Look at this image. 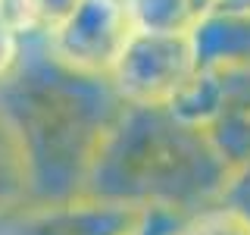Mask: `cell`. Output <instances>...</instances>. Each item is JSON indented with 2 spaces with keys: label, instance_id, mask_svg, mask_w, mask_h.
Listing matches in <instances>:
<instances>
[{
  "label": "cell",
  "instance_id": "cell-1",
  "mask_svg": "<svg viewBox=\"0 0 250 235\" xmlns=\"http://www.w3.org/2000/svg\"><path fill=\"white\" fill-rule=\"evenodd\" d=\"M229 176L231 169L213 151L207 132L172 119L166 107L122 104L78 194L191 216L222 198Z\"/></svg>",
  "mask_w": 250,
  "mask_h": 235
},
{
  "label": "cell",
  "instance_id": "cell-2",
  "mask_svg": "<svg viewBox=\"0 0 250 235\" xmlns=\"http://www.w3.org/2000/svg\"><path fill=\"white\" fill-rule=\"evenodd\" d=\"M0 107L22 138L38 201L72 198L122 100L109 78L82 75L60 66L41 47L38 60L22 57L0 85Z\"/></svg>",
  "mask_w": 250,
  "mask_h": 235
},
{
  "label": "cell",
  "instance_id": "cell-3",
  "mask_svg": "<svg viewBox=\"0 0 250 235\" xmlns=\"http://www.w3.org/2000/svg\"><path fill=\"white\" fill-rule=\"evenodd\" d=\"M197 72L191 31H131L109 69L116 97L128 107H166Z\"/></svg>",
  "mask_w": 250,
  "mask_h": 235
},
{
  "label": "cell",
  "instance_id": "cell-4",
  "mask_svg": "<svg viewBox=\"0 0 250 235\" xmlns=\"http://www.w3.org/2000/svg\"><path fill=\"white\" fill-rule=\"evenodd\" d=\"M153 210L91 194L53 201L31 198L0 216V235H138L150 223Z\"/></svg>",
  "mask_w": 250,
  "mask_h": 235
},
{
  "label": "cell",
  "instance_id": "cell-5",
  "mask_svg": "<svg viewBox=\"0 0 250 235\" xmlns=\"http://www.w3.org/2000/svg\"><path fill=\"white\" fill-rule=\"evenodd\" d=\"M131 31L125 0H82L62 25L41 38V47L72 72L106 78Z\"/></svg>",
  "mask_w": 250,
  "mask_h": 235
},
{
  "label": "cell",
  "instance_id": "cell-6",
  "mask_svg": "<svg viewBox=\"0 0 250 235\" xmlns=\"http://www.w3.org/2000/svg\"><path fill=\"white\" fill-rule=\"evenodd\" d=\"M225 91L216 119L207 125L213 151L231 172L250 163V60L225 63Z\"/></svg>",
  "mask_w": 250,
  "mask_h": 235
},
{
  "label": "cell",
  "instance_id": "cell-7",
  "mask_svg": "<svg viewBox=\"0 0 250 235\" xmlns=\"http://www.w3.org/2000/svg\"><path fill=\"white\" fill-rule=\"evenodd\" d=\"M197 66H225L250 60V16L209 10L191 28Z\"/></svg>",
  "mask_w": 250,
  "mask_h": 235
},
{
  "label": "cell",
  "instance_id": "cell-8",
  "mask_svg": "<svg viewBox=\"0 0 250 235\" xmlns=\"http://www.w3.org/2000/svg\"><path fill=\"white\" fill-rule=\"evenodd\" d=\"M31 172L22 138L0 107V216L31 201Z\"/></svg>",
  "mask_w": 250,
  "mask_h": 235
},
{
  "label": "cell",
  "instance_id": "cell-9",
  "mask_svg": "<svg viewBox=\"0 0 250 235\" xmlns=\"http://www.w3.org/2000/svg\"><path fill=\"white\" fill-rule=\"evenodd\" d=\"M138 31H191L197 10L191 0H125Z\"/></svg>",
  "mask_w": 250,
  "mask_h": 235
},
{
  "label": "cell",
  "instance_id": "cell-10",
  "mask_svg": "<svg viewBox=\"0 0 250 235\" xmlns=\"http://www.w3.org/2000/svg\"><path fill=\"white\" fill-rule=\"evenodd\" d=\"M175 235H250V216L234 204L216 201L191 213Z\"/></svg>",
  "mask_w": 250,
  "mask_h": 235
},
{
  "label": "cell",
  "instance_id": "cell-11",
  "mask_svg": "<svg viewBox=\"0 0 250 235\" xmlns=\"http://www.w3.org/2000/svg\"><path fill=\"white\" fill-rule=\"evenodd\" d=\"M22 57H25V38L0 22V85L19 69Z\"/></svg>",
  "mask_w": 250,
  "mask_h": 235
},
{
  "label": "cell",
  "instance_id": "cell-12",
  "mask_svg": "<svg viewBox=\"0 0 250 235\" xmlns=\"http://www.w3.org/2000/svg\"><path fill=\"white\" fill-rule=\"evenodd\" d=\"M38 10V19H41V38L50 35L57 25L69 19V16L75 13V6L82 3V0H31Z\"/></svg>",
  "mask_w": 250,
  "mask_h": 235
},
{
  "label": "cell",
  "instance_id": "cell-13",
  "mask_svg": "<svg viewBox=\"0 0 250 235\" xmlns=\"http://www.w3.org/2000/svg\"><path fill=\"white\" fill-rule=\"evenodd\" d=\"M219 201L234 204L238 210H244V213L250 216V163H247V166H241V169H234L231 176H229L225 191H222V198H219Z\"/></svg>",
  "mask_w": 250,
  "mask_h": 235
},
{
  "label": "cell",
  "instance_id": "cell-14",
  "mask_svg": "<svg viewBox=\"0 0 250 235\" xmlns=\"http://www.w3.org/2000/svg\"><path fill=\"white\" fill-rule=\"evenodd\" d=\"M185 219L188 216L172 213V210H153V213H150V223H147L138 235H175L178 226H182Z\"/></svg>",
  "mask_w": 250,
  "mask_h": 235
},
{
  "label": "cell",
  "instance_id": "cell-15",
  "mask_svg": "<svg viewBox=\"0 0 250 235\" xmlns=\"http://www.w3.org/2000/svg\"><path fill=\"white\" fill-rule=\"evenodd\" d=\"M213 10H225V13H241V16H250V0H219Z\"/></svg>",
  "mask_w": 250,
  "mask_h": 235
},
{
  "label": "cell",
  "instance_id": "cell-16",
  "mask_svg": "<svg viewBox=\"0 0 250 235\" xmlns=\"http://www.w3.org/2000/svg\"><path fill=\"white\" fill-rule=\"evenodd\" d=\"M191 3H194V10H197V19H200L203 13H209V10H213L219 0H191Z\"/></svg>",
  "mask_w": 250,
  "mask_h": 235
}]
</instances>
